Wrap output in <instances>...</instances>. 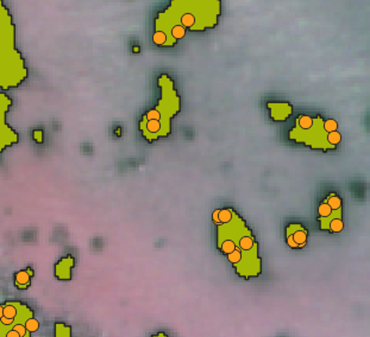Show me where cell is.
<instances>
[{
  "mask_svg": "<svg viewBox=\"0 0 370 337\" xmlns=\"http://www.w3.org/2000/svg\"><path fill=\"white\" fill-rule=\"evenodd\" d=\"M214 218L218 224V246L236 266L237 273L244 278L261 272V260L257 257V245L251 231L233 210L217 212Z\"/></svg>",
  "mask_w": 370,
  "mask_h": 337,
  "instance_id": "1",
  "label": "cell"
},
{
  "mask_svg": "<svg viewBox=\"0 0 370 337\" xmlns=\"http://www.w3.org/2000/svg\"><path fill=\"white\" fill-rule=\"evenodd\" d=\"M332 134H328L327 127L322 118H310V116H300L296 120L295 128L289 133L290 139H294L298 143H304L306 146L312 149H322L330 150L334 149V144L331 139Z\"/></svg>",
  "mask_w": 370,
  "mask_h": 337,
  "instance_id": "2",
  "label": "cell"
},
{
  "mask_svg": "<svg viewBox=\"0 0 370 337\" xmlns=\"http://www.w3.org/2000/svg\"><path fill=\"white\" fill-rule=\"evenodd\" d=\"M37 328L34 313L26 305L16 301L1 305V336H29Z\"/></svg>",
  "mask_w": 370,
  "mask_h": 337,
  "instance_id": "3",
  "label": "cell"
},
{
  "mask_svg": "<svg viewBox=\"0 0 370 337\" xmlns=\"http://www.w3.org/2000/svg\"><path fill=\"white\" fill-rule=\"evenodd\" d=\"M340 200L337 196L331 195L327 198L326 203L320 207L319 212L323 216L320 219L322 221V228H331L333 231H339L340 228L336 224H342V212H340Z\"/></svg>",
  "mask_w": 370,
  "mask_h": 337,
  "instance_id": "4",
  "label": "cell"
},
{
  "mask_svg": "<svg viewBox=\"0 0 370 337\" xmlns=\"http://www.w3.org/2000/svg\"><path fill=\"white\" fill-rule=\"evenodd\" d=\"M268 107L272 110V116L275 120H284L292 113V107L288 104H270Z\"/></svg>",
  "mask_w": 370,
  "mask_h": 337,
  "instance_id": "5",
  "label": "cell"
},
{
  "mask_svg": "<svg viewBox=\"0 0 370 337\" xmlns=\"http://www.w3.org/2000/svg\"><path fill=\"white\" fill-rule=\"evenodd\" d=\"M73 263H74V260H73L72 257L66 258V259L61 260V262L57 263L56 275L60 279H69L70 269H72Z\"/></svg>",
  "mask_w": 370,
  "mask_h": 337,
  "instance_id": "6",
  "label": "cell"
},
{
  "mask_svg": "<svg viewBox=\"0 0 370 337\" xmlns=\"http://www.w3.org/2000/svg\"><path fill=\"white\" fill-rule=\"evenodd\" d=\"M295 230H292L289 227V244L292 246H302L306 242V233L305 229H302L300 225H294Z\"/></svg>",
  "mask_w": 370,
  "mask_h": 337,
  "instance_id": "7",
  "label": "cell"
},
{
  "mask_svg": "<svg viewBox=\"0 0 370 337\" xmlns=\"http://www.w3.org/2000/svg\"><path fill=\"white\" fill-rule=\"evenodd\" d=\"M29 281H30V275L28 274V272H20V273L17 274L16 284L20 289H24L25 286H28Z\"/></svg>",
  "mask_w": 370,
  "mask_h": 337,
  "instance_id": "8",
  "label": "cell"
},
{
  "mask_svg": "<svg viewBox=\"0 0 370 337\" xmlns=\"http://www.w3.org/2000/svg\"><path fill=\"white\" fill-rule=\"evenodd\" d=\"M56 334H57V336H69L70 330H69V328L64 327V325L62 324H57Z\"/></svg>",
  "mask_w": 370,
  "mask_h": 337,
  "instance_id": "9",
  "label": "cell"
}]
</instances>
